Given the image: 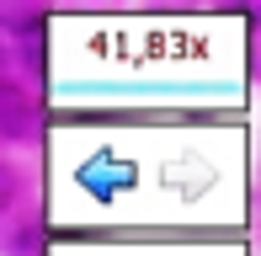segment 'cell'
I'll return each instance as SVG.
<instances>
[{
	"label": "cell",
	"mask_w": 261,
	"mask_h": 256,
	"mask_svg": "<svg viewBox=\"0 0 261 256\" xmlns=\"http://www.w3.org/2000/svg\"><path fill=\"white\" fill-rule=\"evenodd\" d=\"M0 27L6 32H16V43H32L43 32V16L38 11H16V6H0Z\"/></svg>",
	"instance_id": "cell-4"
},
{
	"label": "cell",
	"mask_w": 261,
	"mask_h": 256,
	"mask_svg": "<svg viewBox=\"0 0 261 256\" xmlns=\"http://www.w3.org/2000/svg\"><path fill=\"white\" fill-rule=\"evenodd\" d=\"M32 134H38V107H32V96L16 86V80L0 75V139L27 144Z\"/></svg>",
	"instance_id": "cell-1"
},
{
	"label": "cell",
	"mask_w": 261,
	"mask_h": 256,
	"mask_svg": "<svg viewBox=\"0 0 261 256\" xmlns=\"http://www.w3.org/2000/svg\"><path fill=\"white\" fill-rule=\"evenodd\" d=\"M0 256H38V214L16 208L0 219Z\"/></svg>",
	"instance_id": "cell-2"
},
{
	"label": "cell",
	"mask_w": 261,
	"mask_h": 256,
	"mask_svg": "<svg viewBox=\"0 0 261 256\" xmlns=\"http://www.w3.org/2000/svg\"><path fill=\"white\" fill-rule=\"evenodd\" d=\"M16 208H27V176H21L16 166L0 160V219L16 214Z\"/></svg>",
	"instance_id": "cell-3"
}]
</instances>
